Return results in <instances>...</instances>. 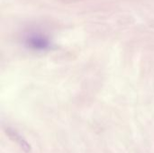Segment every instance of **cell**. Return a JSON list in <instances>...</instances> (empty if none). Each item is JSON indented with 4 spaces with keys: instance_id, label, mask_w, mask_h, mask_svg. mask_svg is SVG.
<instances>
[{
    "instance_id": "1",
    "label": "cell",
    "mask_w": 154,
    "mask_h": 153,
    "mask_svg": "<svg viewBox=\"0 0 154 153\" xmlns=\"http://www.w3.org/2000/svg\"><path fill=\"white\" fill-rule=\"evenodd\" d=\"M30 44L33 45L36 48H44L47 45V41L42 38H35V37H33V38L31 39Z\"/></svg>"
}]
</instances>
